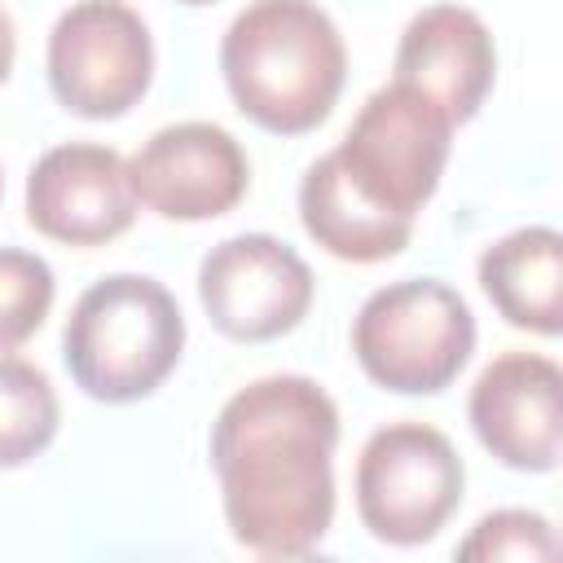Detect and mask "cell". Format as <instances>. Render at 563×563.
I'll use <instances>...</instances> for the list:
<instances>
[{"label": "cell", "instance_id": "obj_14", "mask_svg": "<svg viewBox=\"0 0 563 563\" xmlns=\"http://www.w3.org/2000/svg\"><path fill=\"white\" fill-rule=\"evenodd\" d=\"M479 286L515 330H563V238L550 224H528L479 255Z\"/></svg>", "mask_w": 563, "mask_h": 563}, {"label": "cell", "instance_id": "obj_8", "mask_svg": "<svg viewBox=\"0 0 563 563\" xmlns=\"http://www.w3.org/2000/svg\"><path fill=\"white\" fill-rule=\"evenodd\" d=\"M312 268L273 233L216 242L198 264V299L211 325L238 343L290 334L312 308Z\"/></svg>", "mask_w": 563, "mask_h": 563}, {"label": "cell", "instance_id": "obj_7", "mask_svg": "<svg viewBox=\"0 0 563 563\" xmlns=\"http://www.w3.org/2000/svg\"><path fill=\"white\" fill-rule=\"evenodd\" d=\"M154 79V44L123 0H75L48 31V88L79 119L128 114Z\"/></svg>", "mask_w": 563, "mask_h": 563}, {"label": "cell", "instance_id": "obj_4", "mask_svg": "<svg viewBox=\"0 0 563 563\" xmlns=\"http://www.w3.org/2000/svg\"><path fill=\"white\" fill-rule=\"evenodd\" d=\"M352 352L383 391L435 396L471 361L475 317L449 282L405 277L378 286L361 303L352 321Z\"/></svg>", "mask_w": 563, "mask_h": 563}, {"label": "cell", "instance_id": "obj_19", "mask_svg": "<svg viewBox=\"0 0 563 563\" xmlns=\"http://www.w3.org/2000/svg\"><path fill=\"white\" fill-rule=\"evenodd\" d=\"M180 4H194L198 9V4H216V0H180Z\"/></svg>", "mask_w": 563, "mask_h": 563}, {"label": "cell", "instance_id": "obj_5", "mask_svg": "<svg viewBox=\"0 0 563 563\" xmlns=\"http://www.w3.org/2000/svg\"><path fill=\"white\" fill-rule=\"evenodd\" d=\"M462 457L427 422L378 427L356 457V515L387 545H422L462 506Z\"/></svg>", "mask_w": 563, "mask_h": 563}, {"label": "cell", "instance_id": "obj_13", "mask_svg": "<svg viewBox=\"0 0 563 563\" xmlns=\"http://www.w3.org/2000/svg\"><path fill=\"white\" fill-rule=\"evenodd\" d=\"M299 220L308 238L347 264H378L409 246L413 220L369 202L343 172L339 154H321L299 180Z\"/></svg>", "mask_w": 563, "mask_h": 563}, {"label": "cell", "instance_id": "obj_15", "mask_svg": "<svg viewBox=\"0 0 563 563\" xmlns=\"http://www.w3.org/2000/svg\"><path fill=\"white\" fill-rule=\"evenodd\" d=\"M62 422L48 374L13 352H0V471L40 457Z\"/></svg>", "mask_w": 563, "mask_h": 563}, {"label": "cell", "instance_id": "obj_9", "mask_svg": "<svg viewBox=\"0 0 563 563\" xmlns=\"http://www.w3.org/2000/svg\"><path fill=\"white\" fill-rule=\"evenodd\" d=\"M128 180L136 202L163 220H216L242 202L251 167L233 132L189 119L158 128L128 158Z\"/></svg>", "mask_w": 563, "mask_h": 563}, {"label": "cell", "instance_id": "obj_12", "mask_svg": "<svg viewBox=\"0 0 563 563\" xmlns=\"http://www.w3.org/2000/svg\"><path fill=\"white\" fill-rule=\"evenodd\" d=\"M391 84L427 97L453 128L471 123L493 92L497 48L475 9L462 4H427L409 18L396 44Z\"/></svg>", "mask_w": 563, "mask_h": 563}, {"label": "cell", "instance_id": "obj_3", "mask_svg": "<svg viewBox=\"0 0 563 563\" xmlns=\"http://www.w3.org/2000/svg\"><path fill=\"white\" fill-rule=\"evenodd\" d=\"M185 352V317L176 295L141 273L92 282L62 330V356L75 387L101 405L154 396Z\"/></svg>", "mask_w": 563, "mask_h": 563}, {"label": "cell", "instance_id": "obj_6", "mask_svg": "<svg viewBox=\"0 0 563 563\" xmlns=\"http://www.w3.org/2000/svg\"><path fill=\"white\" fill-rule=\"evenodd\" d=\"M453 123L418 92L387 84L365 97L347 136L334 145L347 180L378 207L413 220L449 163Z\"/></svg>", "mask_w": 563, "mask_h": 563}, {"label": "cell", "instance_id": "obj_11", "mask_svg": "<svg viewBox=\"0 0 563 563\" xmlns=\"http://www.w3.org/2000/svg\"><path fill=\"white\" fill-rule=\"evenodd\" d=\"M479 444L510 471L545 475L563 453V369L541 352H501L479 369L471 400Z\"/></svg>", "mask_w": 563, "mask_h": 563}, {"label": "cell", "instance_id": "obj_16", "mask_svg": "<svg viewBox=\"0 0 563 563\" xmlns=\"http://www.w3.org/2000/svg\"><path fill=\"white\" fill-rule=\"evenodd\" d=\"M53 295V268L35 251L0 246V352L26 343L44 325Z\"/></svg>", "mask_w": 563, "mask_h": 563}, {"label": "cell", "instance_id": "obj_10", "mask_svg": "<svg viewBox=\"0 0 563 563\" xmlns=\"http://www.w3.org/2000/svg\"><path fill=\"white\" fill-rule=\"evenodd\" d=\"M26 220L62 246H106L128 233L136 194L123 154L92 141L44 150L26 176Z\"/></svg>", "mask_w": 563, "mask_h": 563}, {"label": "cell", "instance_id": "obj_18", "mask_svg": "<svg viewBox=\"0 0 563 563\" xmlns=\"http://www.w3.org/2000/svg\"><path fill=\"white\" fill-rule=\"evenodd\" d=\"M13 48H18V40H13V22H9V13L0 9V84H4L9 70H13Z\"/></svg>", "mask_w": 563, "mask_h": 563}, {"label": "cell", "instance_id": "obj_17", "mask_svg": "<svg viewBox=\"0 0 563 563\" xmlns=\"http://www.w3.org/2000/svg\"><path fill=\"white\" fill-rule=\"evenodd\" d=\"M554 554H559V537H554L550 519L537 510H515V506L484 515L471 528V537L457 545V559H466V563H475V559H484V563H493V559L537 563V559H554Z\"/></svg>", "mask_w": 563, "mask_h": 563}, {"label": "cell", "instance_id": "obj_1", "mask_svg": "<svg viewBox=\"0 0 563 563\" xmlns=\"http://www.w3.org/2000/svg\"><path fill=\"white\" fill-rule=\"evenodd\" d=\"M339 405L308 374H268L224 400L211 427L224 523L264 559L312 554L334 519Z\"/></svg>", "mask_w": 563, "mask_h": 563}, {"label": "cell", "instance_id": "obj_20", "mask_svg": "<svg viewBox=\"0 0 563 563\" xmlns=\"http://www.w3.org/2000/svg\"><path fill=\"white\" fill-rule=\"evenodd\" d=\"M0 194H4V180H0Z\"/></svg>", "mask_w": 563, "mask_h": 563}, {"label": "cell", "instance_id": "obj_2", "mask_svg": "<svg viewBox=\"0 0 563 563\" xmlns=\"http://www.w3.org/2000/svg\"><path fill=\"white\" fill-rule=\"evenodd\" d=\"M233 106L264 132L303 136L330 119L347 48L317 0H251L220 40Z\"/></svg>", "mask_w": 563, "mask_h": 563}]
</instances>
